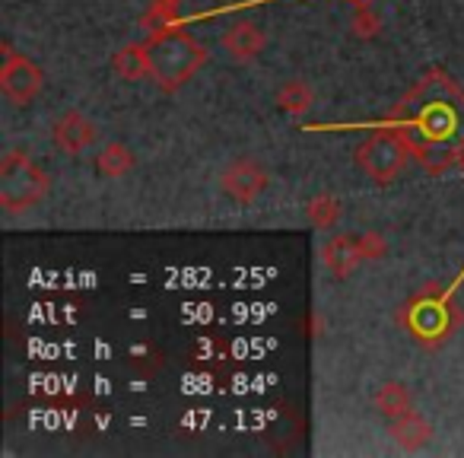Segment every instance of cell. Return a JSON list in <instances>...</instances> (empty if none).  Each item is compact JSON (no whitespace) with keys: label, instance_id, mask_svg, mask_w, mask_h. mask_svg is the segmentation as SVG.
Here are the masks:
<instances>
[{"label":"cell","instance_id":"cell-1","mask_svg":"<svg viewBox=\"0 0 464 458\" xmlns=\"http://www.w3.org/2000/svg\"><path fill=\"white\" fill-rule=\"evenodd\" d=\"M392 128L426 172L458 166L464 153V90L445 71H430L394 105Z\"/></svg>","mask_w":464,"mask_h":458},{"label":"cell","instance_id":"cell-2","mask_svg":"<svg viewBox=\"0 0 464 458\" xmlns=\"http://www.w3.org/2000/svg\"><path fill=\"white\" fill-rule=\"evenodd\" d=\"M150 80L162 93H175L207 64V48L185 29H160L147 39Z\"/></svg>","mask_w":464,"mask_h":458},{"label":"cell","instance_id":"cell-3","mask_svg":"<svg viewBox=\"0 0 464 458\" xmlns=\"http://www.w3.org/2000/svg\"><path fill=\"white\" fill-rule=\"evenodd\" d=\"M52 188V179L45 169L23 150H10L0 162V207L10 213L29 210V207L42 204Z\"/></svg>","mask_w":464,"mask_h":458},{"label":"cell","instance_id":"cell-4","mask_svg":"<svg viewBox=\"0 0 464 458\" xmlns=\"http://www.w3.org/2000/svg\"><path fill=\"white\" fill-rule=\"evenodd\" d=\"M353 160L375 185H392L407 169V160H413V156H411V150H407V143L398 137V131L385 128V131H375L372 137H366V141L356 147Z\"/></svg>","mask_w":464,"mask_h":458},{"label":"cell","instance_id":"cell-5","mask_svg":"<svg viewBox=\"0 0 464 458\" xmlns=\"http://www.w3.org/2000/svg\"><path fill=\"white\" fill-rule=\"evenodd\" d=\"M404 325L411 328V335L426 347H436L451 335L455 325V312L449 306V293L442 290H423L404 306Z\"/></svg>","mask_w":464,"mask_h":458},{"label":"cell","instance_id":"cell-6","mask_svg":"<svg viewBox=\"0 0 464 458\" xmlns=\"http://www.w3.org/2000/svg\"><path fill=\"white\" fill-rule=\"evenodd\" d=\"M45 73L39 71V64L16 54L10 45H4V64H0V93L10 99L14 105H29L42 93Z\"/></svg>","mask_w":464,"mask_h":458},{"label":"cell","instance_id":"cell-7","mask_svg":"<svg viewBox=\"0 0 464 458\" xmlns=\"http://www.w3.org/2000/svg\"><path fill=\"white\" fill-rule=\"evenodd\" d=\"M271 185V172L265 169V162H258L255 156H239L226 166L219 188L229 200H236L239 207H248L261 198Z\"/></svg>","mask_w":464,"mask_h":458},{"label":"cell","instance_id":"cell-8","mask_svg":"<svg viewBox=\"0 0 464 458\" xmlns=\"http://www.w3.org/2000/svg\"><path fill=\"white\" fill-rule=\"evenodd\" d=\"M219 45H223V52L229 54L236 64H252V61L265 52L267 33L255 20H239L226 29L223 39H219Z\"/></svg>","mask_w":464,"mask_h":458},{"label":"cell","instance_id":"cell-9","mask_svg":"<svg viewBox=\"0 0 464 458\" xmlns=\"http://www.w3.org/2000/svg\"><path fill=\"white\" fill-rule=\"evenodd\" d=\"M52 137H54V143L64 150V153L77 156V153H83L86 147H92V143H96L99 131H96V124H92L90 118L83 115V112L67 109L64 115L54 122Z\"/></svg>","mask_w":464,"mask_h":458},{"label":"cell","instance_id":"cell-10","mask_svg":"<svg viewBox=\"0 0 464 458\" xmlns=\"http://www.w3.org/2000/svg\"><path fill=\"white\" fill-rule=\"evenodd\" d=\"M388 433H392V439L401 445V449L413 452V449H423V445L430 443L432 426H430V420H426L423 414L407 411V414H401V417H394V420H392Z\"/></svg>","mask_w":464,"mask_h":458},{"label":"cell","instance_id":"cell-11","mask_svg":"<svg viewBox=\"0 0 464 458\" xmlns=\"http://www.w3.org/2000/svg\"><path fill=\"white\" fill-rule=\"evenodd\" d=\"M324 268H328L334 278H350L353 268L360 265V252H356V236H334L331 242H324L322 248Z\"/></svg>","mask_w":464,"mask_h":458},{"label":"cell","instance_id":"cell-12","mask_svg":"<svg viewBox=\"0 0 464 458\" xmlns=\"http://www.w3.org/2000/svg\"><path fill=\"white\" fill-rule=\"evenodd\" d=\"M134 166H137L134 150L121 141H109L96 156V169L105 175V179H121V175H128Z\"/></svg>","mask_w":464,"mask_h":458},{"label":"cell","instance_id":"cell-13","mask_svg":"<svg viewBox=\"0 0 464 458\" xmlns=\"http://www.w3.org/2000/svg\"><path fill=\"white\" fill-rule=\"evenodd\" d=\"M111 67L121 80H143L150 77V52L147 42H134V45H124L121 52L111 58Z\"/></svg>","mask_w":464,"mask_h":458},{"label":"cell","instance_id":"cell-14","mask_svg":"<svg viewBox=\"0 0 464 458\" xmlns=\"http://www.w3.org/2000/svg\"><path fill=\"white\" fill-rule=\"evenodd\" d=\"M343 217V207L334 194H315V198L305 200V219H309L315 229H334Z\"/></svg>","mask_w":464,"mask_h":458},{"label":"cell","instance_id":"cell-15","mask_svg":"<svg viewBox=\"0 0 464 458\" xmlns=\"http://www.w3.org/2000/svg\"><path fill=\"white\" fill-rule=\"evenodd\" d=\"M375 411H379L382 417H388V420H394V417H401V414L413 411L411 392H407L401 382H385V385L375 392Z\"/></svg>","mask_w":464,"mask_h":458},{"label":"cell","instance_id":"cell-16","mask_svg":"<svg viewBox=\"0 0 464 458\" xmlns=\"http://www.w3.org/2000/svg\"><path fill=\"white\" fill-rule=\"evenodd\" d=\"M312 90L303 80H286L277 90V109L286 112V115H305L312 109Z\"/></svg>","mask_w":464,"mask_h":458},{"label":"cell","instance_id":"cell-17","mask_svg":"<svg viewBox=\"0 0 464 458\" xmlns=\"http://www.w3.org/2000/svg\"><path fill=\"white\" fill-rule=\"evenodd\" d=\"M350 29H353L356 39H375L382 29V16L375 14L372 4L360 0V4L353 7V16H350Z\"/></svg>","mask_w":464,"mask_h":458},{"label":"cell","instance_id":"cell-18","mask_svg":"<svg viewBox=\"0 0 464 458\" xmlns=\"http://www.w3.org/2000/svg\"><path fill=\"white\" fill-rule=\"evenodd\" d=\"M179 4L181 0H153V4H150L147 23H153L156 33H160V29H169L175 23V16H179Z\"/></svg>","mask_w":464,"mask_h":458},{"label":"cell","instance_id":"cell-19","mask_svg":"<svg viewBox=\"0 0 464 458\" xmlns=\"http://www.w3.org/2000/svg\"><path fill=\"white\" fill-rule=\"evenodd\" d=\"M356 252L362 261H382L388 255V242L379 233H360L356 236Z\"/></svg>","mask_w":464,"mask_h":458},{"label":"cell","instance_id":"cell-20","mask_svg":"<svg viewBox=\"0 0 464 458\" xmlns=\"http://www.w3.org/2000/svg\"><path fill=\"white\" fill-rule=\"evenodd\" d=\"M458 169H461V172H464V153H461V160H458Z\"/></svg>","mask_w":464,"mask_h":458}]
</instances>
